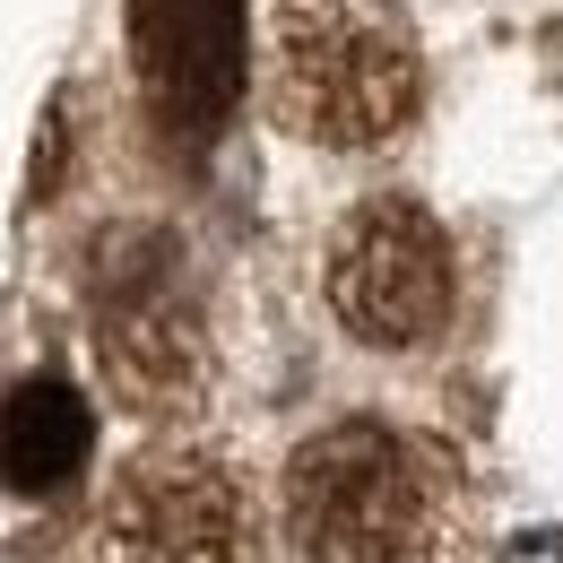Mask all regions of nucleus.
Segmentation results:
<instances>
[{"label":"nucleus","instance_id":"nucleus-3","mask_svg":"<svg viewBox=\"0 0 563 563\" xmlns=\"http://www.w3.org/2000/svg\"><path fill=\"white\" fill-rule=\"evenodd\" d=\"M451 303H460V252H451L433 209L382 191V200H355L339 217V234H330V312H339L347 339L408 355L451 330Z\"/></svg>","mask_w":563,"mask_h":563},{"label":"nucleus","instance_id":"nucleus-2","mask_svg":"<svg viewBox=\"0 0 563 563\" xmlns=\"http://www.w3.org/2000/svg\"><path fill=\"white\" fill-rule=\"evenodd\" d=\"M278 503L303 563H424L442 529V460L382 417H339L295 442Z\"/></svg>","mask_w":563,"mask_h":563},{"label":"nucleus","instance_id":"nucleus-4","mask_svg":"<svg viewBox=\"0 0 563 563\" xmlns=\"http://www.w3.org/2000/svg\"><path fill=\"white\" fill-rule=\"evenodd\" d=\"M243 486L217 451L165 442L122 468L96 520V563H243Z\"/></svg>","mask_w":563,"mask_h":563},{"label":"nucleus","instance_id":"nucleus-5","mask_svg":"<svg viewBox=\"0 0 563 563\" xmlns=\"http://www.w3.org/2000/svg\"><path fill=\"white\" fill-rule=\"evenodd\" d=\"M96 451V408L70 382L26 373L0 390V486L9 494H62Z\"/></svg>","mask_w":563,"mask_h":563},{"label":"nucleus","instance_id":"nucleus-6","mask_svg":"<svg viewBox=\"0 0 563 563\" xmlns=\"http://www.w3.org/2000/svg\"><path fill=\"white\" fill-rule=\"evenodd\" d=\"M104 373L140 399V408H165L200 382V339H191V312L174 295H122L104 303Z\"/></svg>","mask_w":563,"mask_h":563},{"label":"nucleus","instance_id":"nucleus-1","mask_svg":"<svg viewBox=\"0 0 563 563\" xmlns=\"http://www.w3.org/2000/svg\"><path fill=\"white\" fill-rule=\"evenodd\" d=\"M424 104V44L399 0H269L261 9V113L286 140L364 156Z\"/></svg>","mask_w":563,"mask_h":563}]
</instances>
